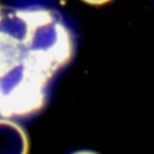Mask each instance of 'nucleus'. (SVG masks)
I'll list each match as a JSON object with an SVG mask.
<instances>
[{"label":"nucleus","mask_w":154,"mask_h":154,"mask_svg":"<svg viewBox=\"0 0 154 154\" xmlns=\"http://www.w3.org/2000/svg\"><path fill=\"white\" fill-rule=\"evenodd\" d=\"M25 131L14 122L0 119V154H28Z\"/></svg>","instance_id":"1"},{"label":"nucleus","mask_w":154,"mask_h":154,"mask_svg":"<svg viewBox=\"0 0 154 154\" xmlns=\"http://www.w3.org/2000/svg\"><path fill=\"white\" fill-rule=\"evenodd\" d=\"M72 154H97V153H94V152H90V150H79V152H76V153H72Z\"/></svg>","instance_id":"3"},{"label":"nucleus","mask_w":154,"mask_h":154,"mask_svg":"<svg viewBox=\"0 0 154 154\" xmlns=\"http://www.w3.org/2000/svg\"><path fill=\"white\" fill-rule=\"evenodd\" d=\"M87 4H91V5H102V4H106L111 0H82Z\"/></svg>","instance_id":"2"}]
</instances>
